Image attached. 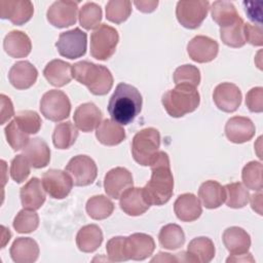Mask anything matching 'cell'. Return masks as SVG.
<instances>
[{"label": "cell", "instance_id": "obj_1", "mask_svg": "<svg viewBox=\"0 0 263 263\" xmlns=\"http://www.w3.org/2000/svg\"><path fill=\"white\" fill-rule=\"evenodd\" d=\"M151 178L143 187V194L150 205L166 203L174 192V177L170 158L164 151H157L151 158Z\"/></svg>", "mask_w": 263, "mask_h": 263}, {"label": "cell", "instance_id": "obj_2", "mask_svg": "<svg viewBox=\"0 0 263 263\" xmlns=\"http://www.w3.org/2000/svg\"><path fill=\"white\" fill-rule=\"evenodd\" d=\"M143 99L140 91L127 83H119L108 103L111 119L121 125L129 124L141 112Z\"/></svg>", "mask_w": 263, "mask_h": 263}, {"label": "cell", "instance_id": "obj_3", "mask_svg": "<svg viewBox=\"0 0 263 263\" xmlns=\"http://www.w3.org/2000/svg\"><path fill=\"white\" fill-rule=\"evenodd\" d=\"M72 77L85 85L96 96H104L113 85V76L110 70L88 61H80L72 65Z\"/></svg>", "mask_w": 263, "mask_h": 263}, {"label": "cell", "instance_id": "obj_4", "mask_svg": "<svg viewBox=\"0 0 263 263\" xmlns=\"http://www.w3.org/2000/svg\"><path fill=\"white\" fill-rule=\"evenodd\" d=\"M161 102L167 114L178 118L195 111L199 106L200 96L196 87L178 84L163 93Z\"/></svg>", "mask_w": 263, "mask_h": 263}, {"label": "cell", "instance_id": "obj_5", "mask_svg": "<svg viewBox=\"0 0 263 263\" xmlns=\"http://www.w3.org/2000/svg\"><path fill=\"white\" fill-rule=\"evenodd\" d=\"M160 146V134L154 127L138 132L132 142V154L137 163L147 166Z\"/></svg>", "mask_w": 263, "mask_h": 263}, {"label": "cell", "instance_id": "obj_6", "mask_svg": "<svg viewBox=\"0 0 263 263\" xmlns=\"http://www.w3.org/2000/svg\"><path fill=\"white\" fill-rule=\"evenodd\" d=\"M119 41V35L116 29L101 24L90 35V54L92 58L106 61L113 55Z\"/></svg>", "mask_w": 263, "mask_h": 263}, {"label": "cell", "instance_id": "obj_7", "mask_svg": "<svg viewBox=\"0 0 263 263\" xmlns=\"http://www.w3.org/2000/svg\"><path fill=\"white\" fill-rule=\"evenodd\" d=\"M40 111L46 119L58 122L70 115L71 103L64 91L50 89L41 98Z\"/></svg>", "mask_w": 263, "mask_h": 263}, {"label": "cell", "instance_id": "obj_8", "mask_svg": "<svg viewBox=\"0 0 263 263\" xmlns=\"http://www.w3.org/2000/svg\"><path fill=\"white\" fill-rule=\"evenodd\" d=\"M55 47L62 57L70 60L80 58L86 52L87 35L79 28L63 32L55 42Z\"/></svg>", "mask_w": 263, "mask_h": 263}, {"label": "cell", "instance_id": "obj_9", "mask_svg": "<svg viewBox=\"0 0 263 263\" xmlns=\"http://www.w3.org/2000/svg\"><path fill=\"white\" fill-rule=\"evenodd\" d=\"M209 9V1H179L176 7V16L183 27L196 29L206 17Z\"/></svg>", "mask_w": 263, "mask_h": 263}, {"label": "cell", "instance_id": "obj_10", "mask_svg": "<svg viewBox=\"0 0 263 263\" xmlns=\"http://www.w3.org/2000/svg\"><path fill=\"white\" fill-rule=\"evenodd\" d=\"M75 186H87L93 183L98 175L96 162L87 155H76L66 165Z\"/></svg>", "mask_w": 263, "mask_h": 263}, {"label": "cell", "instance_id": "obj_11", "mask_svg": "<svg viewBox=\"0 0 263 263\" xmlns=\"http://www.w3.org/2000/svg\"><path fill=\"white\" fill-rule=\"evenodd\" d=\"M42 185L50 197L63 199L69 195L74 184L71 176L67 172L52 168L43 174Z\"/></svg>", "mask_w": 263, "mask_h": 263}, {"label": "cell", "instance_id": "obj_12", "mask_svg": "<svg viewBox=\"0 0 263 263\" xmlns=\"http://www.w3.org/2000/svg\"><path fill=\"white\" fill-rule=\"evenodd\" d=\"M178 261L209 263L215 257V246L211 238L199 236L193 238L187 248V252L177 254Z\"/></svg>", "mask_w": 263, "mask_h": 263}, {"label": "cell", "instance_id": "obj_13", "mask_svg": "<svg viewBox=\"0 0 263 263\" xmlns=\"http://www.w3.org/2000/svg\"><path fill=\"white\" fill-rule=\"evenodd\" d=\"M78 3L74 1H55L46 12L47 21L57 28H66L77 21Z\"/></svg>", "mask_w": 263, "mask_h": 263}, {"label": "cell", "instance_id": "obj_14", "mask_svg": "<svg viewBox=\"0 0 263 263\" xmlns=\"http://www.w3.org/2000/svg\"><path fill=\"white\" fill-rule=\"evenodd\" d=\"M241 91L237 85L230 82L218 84L213 93V100L216 106L227 113L234 112L241 104Z\"/></svg>", "mask_w": 263, "mask_h": 263}, {"label": "cell", "instance_id": "obj_15", "mask_svg": "<svg viewBox=\"0 0 263 263\" xmlns=\"http://www.w3.org/2000/svg\"><path fill=\"white\" fill-rule=\"evenodd\" d=\"M134 181L132 173L124 167H114L110 170L104 179L105 192L111 198L117 199L121 194L133 187Z\"/></svg>", "mask_w": 263, "mask_h": 263}, {"label": "cell", "instance_id": "obj_16", "mask_svg": "<svg viewBox=\"0 0 263 263\" xmlns=\"http://www.w3.org/2000/svg\"><path fill=\"white\" fill-rule=\"evenodd\" d=\"M34 6L31 1H0V15L9 20L13 25L21 26L29 22L33 16Z\"/></svg>", "mask_w": 263, "mask_h": 263}, {"label": "cell", "instance_id": "obj_17", "mask_svg": "<svg viewBox=\"0 0 263 263\" xmlns=\"http://www.w3.org/2000/svg\"><path fill=\"white\" fill-rule=\"evenodd\" d=\"M219 51V44L214 39L198 35L193 37L188 45L187 52L191 60L197 63H209L213 61Z\"/></svg>", "mask_w": 263, "mask_h": 263}, {"label": "cell", "instance_id": "obj_18", "mask_svg": "<svg viewBox=\"0 0 263 263\" xmlns=\"http://www.w3.org/2000/svg\"><path fill=\"white\" fill-rule=\"evenodd\" d=\"M256 127L253 121L243 116H234L228 119L225 124V135L227 139L235 144L249 142L255 136Z\"/></svg>", "mask_w": 263, "mask_h": 263}, {"label": "cell", "instance_id": "obj_19", "mask_svg": "<svg viewBox=\"0 0 263 263\" xmlns=\"http://www.w3.org/2000/svg\"><path fill=\"white\" fill-rule=\"evenodd\" d=\"M37 77V69L28 61L16 62L8 73L9 82L17 89L30 88L36 82Z\"/></svg>", "mask_w": 263, "mask_h": 263}, {"label": "cell", "instance_id": "obj_20", "mask_svg": "<svg viewBox=\"0 0 263 263\" xmlns=\"http://www.w3.org/2000/svg\"><path fill=\"white\" fill-rule=\"evenodd\" d=\"M102 116V111L93 103H84L77 107L73 119L77 128L89 133L100 125Z\"/></svg>", "mask_w": 263, "mask_h": 263}, {"label": "cell", "instance_id": "obj_21", "mask_svg": "<svg viewBox=\"0 0 263 263\" xmlns=\"http://www.w3.org/2000/svg\"><path fill=\"white\" fill-rule=\"evenodd\" d=\"M174 211L177 218L183 222H192L197 220L202 208L199 199L192 193H184L178 196L174 203Z\"/></svg>", "mask_w": 263, "mask_h": 263}, {"label": "cell", "instance_id": "obj_22", "mask_svg": "<svg viewBox=\"0 0 263 263\" xmlns=\"http://www.w3.org/2000/svg\"><path fill=\"white\" fill-rule=\"evenodd\" d=\"M126 245L129 259L136 261L147 259L155 249L154 239L146 233H134L126 236Z\"/></svg>", "mask_w": 263, "mask_h": 263}, {"label": "cell", "instance_id": "obj_23", "mask_svg": "<svg viewBox=\"0 0 263 263\" xmlns=\"http://www.w3.org/2000/svg\"><path fill=\"white\" fill-rule=\"evenodd\" d=\"M119 198L120 209L128 216L143 215L150 208V204L144 197L143 188L130 187L125 190Z\"/></svg>", "mask_w": 263, "mask_h": 263}, {"label": "cell", "instance_id": "obj_24", "mask_svg": "<svg viewBox=\"0 0 263 263\" xmlns=\"http://www.w3.org/2000/svg\"><path fill=\"white\" fill-rule=\"evenodd\" d=\"M20 196L24 209L34 211L40 209L45 201V190L42 181L38 178H32L21 188Z\"/></svg>", "mask_w": 263, "mask_h": 263}, {"label": "cell", "instance_id": "obj_25", "mask_svg": "<svg viewBox=\"0 0 263 263\" xmlns=\"http://www.w3.org/2000/svg\"><path fill=\"white\" fill-rule=\"evenodd\" d=\"M10 257L16 263H32L38 259V243L31 237H17L10 247Z\"/></svg>", "mask_w": 263, "mask_h": 263}, {"label": "cell", "instance_id": "obj_26", "mask_svg": "<svg viewBox=\"0 0 263 263\" xmlns=\"http://www.w3.org/2000/svg\"><path fill=\"white\" fill-rule=\"evenodd\" d=\"M223 243L231 255L245 254L251 247V237L249 233L237 226L227 228L222 236Z\"/></svg>", "mask_w": 263, "mask_h": 263}, {"label": "cell", "instance_id": "obj_27", "mask_svg": "<svg viewBox=\"0 0 263 263\" xmlns=\"http://www.w3.org/2000/svg\"><path fill=\"white\" fill-rule=\"evenodd\" d=\"M23 154L34 168L45 167L50 161V149L47 143L40 138L31 139L24 148Z\"/></svg>", "mask_w": 263, "mask_h": 263}, {"label": "cell", "instance_id": "obj_28", "mask_svg": "<svg viewBox=\"0 0 263 263\" xmlns=\"http://www.w3.org/2000/svg\"><path fill=\"white\" fill-rule=\"evenodd\" d=\"M3 47L11 58H25L31 52L32 43L26 33L14 30L5 36Z\"/></svg>", "mask_w": 263, "mask_h": 263}, {"label": "cell", "instance_id": "obj_29", "mask_svg": "<svg viewBox=\"0 0 263 263\" xmlns=\"http://www.w3.org/2000/svg\"><path fill=\"white\" fill-rule=\"evenodd\" d=\"M43 75L51 85L61 87L71 81L72 66L62 60H52L45 66Z\"/></svg>", "mask_w": 263, "mask_h": 263}, {"label": "cell", "instance_id": "obj_30", "mask_svg": "<svg viewBox=\"0 0 263 263\" xmlns=\"http://www.w3.org/2000/svg\"><path fill=\"white\" fill-rule=\"evenodd\" d=\"M96 137L103 145L115 146L125 139V130L121 124L112 119H105L97 127Z\"/></svg>", "mask_w": 263, "mask_h": 263}, {"label": "cell", "instance_id": "obj_31", "mask_svg": "<svg viewBox=\"0 0 263 263\" xmlns=\"http://www.w3.org/2000/svg\"><path fill=\"white\" fill-rule=\"evenodd\" d=\"M198 196L206 209H217L225 201V188L217 181H205L199 187Z\"/></svg>", "mask_w": 263, "mask_h": 263}, {"label": "cell", "instance_id": "obj_32", "mask_svg": "<svg viewBox=\"0 0 263 263\" xmlns=\"http://www.w3.org/2000/svg\"><path fill=\"white\" fill-rule=\"evenodd\" d=\"M103 241V232L96 224L83 226L76 235V245L81 252H95Z\"/></svg>", "mask_w": 263, "mask_h": 263}, {"label": "cell", "instance_id": "obj_33", "mask_svg": "<svg viewBox=\"0 0 263 263\" xmlns=\"http://www.w3.org/2000/svg\"><path fill=\"white\" fill-rule=\"evenodd\" d=\"M245 22L239 16L235 22L225 27L220 28V37L224 44L230 47H241L246 44L245 32H243Z\"/></svg>", "mask_w": 263, "mask_h": 263}, {"label": "cell", "instance_id": "obj_34", "mask_svg": "<svg viewBox=\"0 0 263 263\" xmlns=\"http://www.w3.org/2000/svg\"><path fill=\"white\" fill-rule=\"evenodd\" d=\"M77 127L70 121L62 122L55 125L52 133V143L58 149H68L77 140Z\"/></svg>", "mask_w": 263, "mask_h": 263}, {"label": "cell", "instance_id": "obj_35", "mask_svg": "<svg viewBox=\"0 0 263 263\" xmlns=\"http://www.w3.org/2000/svg\"><path fill=\"white\" fill-rule=\"evenodd\" d=\"M158 240L162 248L167 250H177L185 242L183 229L177 224H167L160 229Z\"/></svg>", "mask_w": 263, "mask_h": 263}, {"label": "cell", "instance_id": "obj_36", "mask_svg": "<svg viewBox=\"0 0 263 263\" xmlns=\"http://www.w3.org/2000/svg\"><path fill=\"white\" fill-rule=\"evenodd\" d=\"M210 9L212 18L220 28L232 24L239 17L235 6L229 1H215Z\"/></svg>", "mask_w": 263, "mask_h": 263}, {"label": "cell", "instance_id": "obj_37", "mask_svg": "<svg viewBox=\"0 0 263 263\" xmlns=\"http://www.w3.org/2000/svg\"><path fill=\"white\" fill-rule=\"evenodd\" d=\"M85 209L90 218L104 220L113 213L114 203L105 195H95L87 200Z\"/></svg>", "mask_w": 263, "mask_h": 263}, {"label": "cell", "instance_id": "obj_38", "mask_svg": "<svg viewBox=\"0 0 263 263\" xmlns=\"http://www.w3.org/2000/svg\"><path fill=\"white\" fill-rule=\"evenodd\" d=\"M225 202L232 209H241L249 202L250 193L247 188L239 182L230 183L224 186Z\"/></svg>", "mask_w": 263, "mask_h": 263}, {"label": "cell", "instance_id": "obj_39", "mask_svg": "<svg viewBox=\"0 0 263 263\" xmlns=\"http://www.w3.org/2000/svg\"><path fill=\"white\" fill-rule=\"evenodd\" d=\"M132 13V2L128 0H111L106 5V17L108 21L121 24Z\"/></svg>", "mask_w": 263, "mask_h": 263}, {"label": "cell", "instance_id": "obj_40", "mask_svg": "<svg viewBox=\"0 0 263 263\" xmlns=\"http://www.w3.org/2000/svg\"><path fill=\"white\" fill-rule=\"evenodd\" d=\"M241 178L247 188L255 191H261L263 187L261 162L250 161L247 163L242 168Z\"/></svg>", "mask_w": 263, "mask_h": 263}, {"label": "cell", "instance_id": "obj_41", "mask_svg": "<svg viewBox=\"0 0 263 263\" xmlns=\"http://www.w3.org/2000/svg\"><path fill=\"white\" fill-rule=\"evenodd\" d=\"M79 23L86 29L91 30L98 28L102 21V8L95 2L85 3L79 11Z\"/></svg>", "mask_w": 263, "mask_h": 263}, {"label": "cell", "instance_id": "obj_42", "mask_svg": "<svg viewBox=\"0 0 263 263\" xmlns=\"http://www.w3.org/2000/svg\"><path fill=\"white\" fill-rule=\"evenodd\" d=\"M39 217L34 210L24 209L18 212L13 220V228L18 233H30L37 229Z\"/></svg>", "mask_w": 263, "mask_h": 263}, {"label": "cell", "instance_id": "obj_43", "mask_svg": "<svg viewBox=\"0 0 263 263\" xmlns=\"http://www.w3.org/2000/svg\"><path fill=\"white\" fill-rule=\"evenodd\" d=\"M4 130H5V137H6L7 143L14 151L24 149L28 145L29 141L31 140L29 139V135L23 132L22 128L18 126L15 119L11 120L6 125Z\"/></svg>", "mask_w": 263, "mask_h": 263}, {"label": "cell", "instance_id": "obj_44", "mask_svg": "<svg viewBox=\"0 0 263 263\" xmlns=\"http://www.w3.org/2000/svg\"><path fill=\"white\" fill-rule=\"evenodd\" d=\"M174 82L176 85L187 84L193 87L198 86L200 82L199 69L190 64L178 67L174 72Z\"/></svg>", "mask_w": 263, "mask_h": 263}, {"label": "cell", "instance_id": "obj_45", "mask_svg": "<svg viewBox=\"0 0 263 263\" xmlns=\"http://www.w3.org/2000/svg\"><path fill=\"white\" fill-rule=\"evenodd\" d=\"M15 121L18 126L28 135L37 134L41 128V118L37 112L32 110L20 111L15 115Z\"/></svg>", "mask_w": 263, "mask_h": 263}, {"label": "cell", "instance_id": "obj_46", "mask_svg": "<svg viewBox=\"0 0 263 263\" xmlns=\"http://www.w3.org/2000/svg\"><path fill=\"white\" fill-rule=\"evenodd\" d=\"M106 251L110 261L122 262L129 260L127 253L126 236H115L109 239L106 245Z\"/></svg>", "mask_w": 263, "mask_h": 263}, {"label": "cell", "instance_id": "obj_47", "mask_svg": "<svg viewBox=\"0 0 263 263\" xmlns=\"http://www.w3.org/2000/svg\"><path fill=\"white\" fill-rule=\"evenodd\" d=\"M30 166L31 164L24 154L16 155L12 159L10 165V176L12 180L16 183H22L27 180L31 171Z\"/></svg>", "mask_w": 263, "mask_h": 263}, {"label": "cell", "instance_id": "obj_48", "mask_svg": "<svg viewBox=\"0 0 263 263\" xmlns=\"http://www.w3.org/2000/svg\"><path fill=\"white\" fill-rule=\"evenodd\" d=\"M246 105L251 112L260 113L263 111V88L261 86L254 87L248 91Z\"/></svg>", "mask_w": 263, "mask_h": 263}, {"label": "cell", "instance_id": "obj_49", "mask_svg": "<svg viewBox=\"0 0 263 263\" xmlns=\"http://www.w3.org/2000/svg\"><path fill=\"white\" fill-rule=\"evenodd\" d=\"M243 32H245V38L246 42H249L252 45L255 46H261L263 43V37H262V28L261 25H252L250 23H245L243 26Z\"/></svg>", "mask_w": 263, "mask_h": 263}, {"label": "cell", "instance_id": "obj_50", "mask_svg": "<svg viewBox=\"0 0 263 263\" xmlns=\"http://www.w3.org/2000/svg\"><path fill=\"white\" fill-rule=\"evenodd\" d=\"M0 102H1V124H4L8 119H10L14 115V110H13V105L8 97L5 95L0 96Z\"/></svg>", "mask_w": 263, "mask_h": 263}, {"label": "cell", "instance_id": "obj_51", "mask_svg": "<svg viewBox=\"0 0 263 263\" xmlns=\"http://www.w3.org/2000/svg\"><path fill=\"white\" fill-rule=\"evenodd\" d=\"M243 5L246 6V12L249 15V17L254 21L257 22L258 25H260L261 23V18H262V10H261V6L255 9V2H243Z\"/></svg>", "mask_w": 263, "mask_h": 263}, {"label": "cell", "instance_id": "obj_52", "mask_svg": "<svg viewBox=\"0 0 263 263\" xmlns=\"http://www.w3.org/2000/svg\"><path fill=\"white\" fill-rule=\"evenodd\" d=\"M134 4L138 8V10L148 13L156 9L158 5V1L157 0H140V1H134Z\"/></svg>", "mask_w": 263, "mask_h": 263}, {"label": "cell", "instance_id": "obj_53", "mask_svg": "<svg viewBox=\"0 0 263 263\" xmlns=\"http://www.w3.org/2000/svg\"><path fill=\"white\" fill-rule=\"evenodd\" d=\"M261 191H258L257 193L251 196L252 209L259 215H262V192Z\"/></svg>", "mask_w": 263, "mask_h": 263}, {"label": "cell", "instance_id": "obj_54", "mask_svg": "<svg viewBox=\"0 0 263 263\" xmlns=\"http://www.w3.org/2000/svg\"><path fill=\"white\" fill-rule=\"evenodd\" d=\"M227 262H255V259L252 257L250 253L239 254V255H231L227 258Z\"/></svg>", "mask_w": 263, "mask_h": 263}, {"label": "cell", "instance_id": "obj_55", "mask_svg": "<svg viewBox=\"0 0 263 263\" xmlns=\"http://www.w3.org/2000/svg\"><path fill=\"white\" fill-rule=\"evenodd\" d=\"M158 261H160V262H172V261H174V262H178V260H177V258L176 257H173V256H171V254H167V253H158L157 254V257H154L152 260H151V262H158Z\"/></svg>", "mask_w": 263, "mask_h": 263}, {"label": "cell", "instance_id": "obj_56", "mask_svg": "<svg viewBox=\"0 0 263 263\" xmlns=\"http://www.w3.org/2000/svg\"><path fill=\"white\" fill-rule=\"evenodd\" d=\"M1 237H2V241H1V248H4L5 245L9 241L11 233L9 231V229H7L5 226H1Z\"/></svg>", "mask_w": 263, "mask_h": 263}]
</instances>
